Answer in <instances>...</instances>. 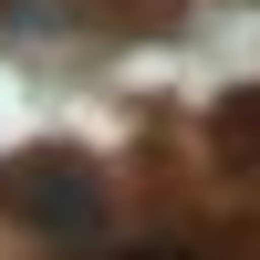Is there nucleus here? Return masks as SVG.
Instances as JSON below:
<instances>
[{
    "mask_svg": "<svg viewBox=\"0 0 260 260\" xmlns=\"http://www.w3.org/2000/svg\"><path fill=\"white\" fill-rule=\"evenodd\" d=\"M0 198H11L31 229H94L104 219V187H94L83 156H21L11 177H0Z\"/></svg>",
    "mask_w": 260,
    "mask_h": 260,
    "instance_id": "1",
    "label": "nucleus"
},
{
    "mask_svg": "<svg viewBox=\"0 0 260 260\" xmlns=\"http://www.w3.org/2000/svg\"><path fill=\"white\" fill-rule=\"evenodd\" d=\"M125 260H177V250H125Z\"/></svg>",
    "mask_w": 260,
    "mask_h": 260,
    "instance_id": "2",
    "label": "nucleus"
}]
</instances>
